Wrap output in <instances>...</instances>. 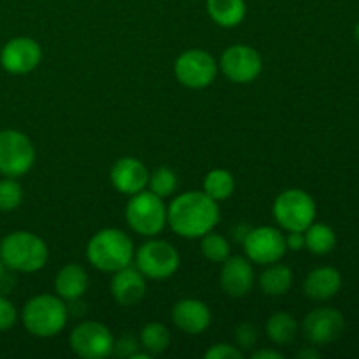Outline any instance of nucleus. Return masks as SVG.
<instances>
[{
	"label": "nucleus",
	"mask_w": 359,
	"mask_h": 359,
	"mask_svg": "<svg viewBox=\"0 0 359 359\" xmlns=\"http://www.w3.org/2000/svg\"><path fill=\"white\" fill-rule=\"evenodd\" d=\"M221 219L216 200L203 191H186L167 205V224L182 238H200L212 231Z\"/></svg>",
	"instance_id": "f257e3e1"
},
{
	"label": "nucleus",
	"mask_w": 359,
	"mask_h": 359,
	"mask_svg": "<svg viewBox=\"0 0 359 359\" xmlns=\"http://www.w3.org/2000/svg\"><path fill=\"white\" fill-rule=\"evenodd\" d=\"M86 258L100 272L114 273L130 266L135 258V248L128 235L119 228H104L90 238Z\"/></svg>",
	"instance_id": "f03ea898"
},
{
	"label": "nucleus",
	"mask_w": 359,
	"mask_h": 359,
	"mask_svg": "<svg viewBox=\"0 0 359 359\" xmlns=\"http://www.w3.org/2000/svg\"><path fill=\"white\" fill-rule=\"evenodd\" d=\"M48 258L49 251L46 242L32 231H11L0 241V259L14 272H39L46 266Z\"/></svg>",
	"instance_id": "7ed1b4c3"
},
{
	"label": "nucleus",
	"mask_w": 359,
	"mask_h": 359,
	"mask_svg": "<svg viewBox=\"0 0 359 359\" xmlns=\"http://www.w3.org/2000/svg\"><path fill=\"white\" fill-rule=\"evenodd\" d=\"M67 305L58 294H35L21 311V323L30 335L51 339L60 335L67 326Z\"/></svg>",
	"instance_id": "20e7f679"
},
{
	"label": "nucleus",
	"mask_w": 359,
	"mask_h": 359,
	"mask_svg": "<svg viewBox=\"0 0 359 359\" xmlns=\"http://www.w3.org/2000/svg\"><path fill=\"white\" fill-rule=\"evenodd\" d=\"M276 223L286 231H305L318 216L314 198L300 188L284 189L277 195L272 205Z\"/></svg>",
	"instance_id": "39448f33"
},
{
	"label": "nucleus",
	"mask_w": 359,
	"mask_h": 359,
	"mask_svg": "<svg viewBox=\"0 0 359 359\" xmlns=\"http://www.w3.org/2000/svg\"><path fill=\"white\" fill-rule=\"evenodd\" d=\"M125 216L128 226L142 237H156L167 226V205L149 189L130 196Z\"/></svg>",
	"instance_id": "423d86ee"
},
{
	"label": "nucleus",
	"mask_w": 359,
	"mask_h": 359,
	"mask_svg": "<svg viewBox=\"0 0 359 359\" xmlns=\"http://www.w3.org/2000/svg\"><path fill=\"white\" fill-rule=\"evenodd\" d=\"M133 262L137 263V270L146 279L165 280L170 279L179 270L181 256L170 242L151 237V241L137 249Z\"/></svg>",
	"instance_id": "0eeeda50"
},
{
	"label": "nucleus",
	"mask_w": 359,
	"mask_h": 359,
	"mask_svg": "<svg viewBox=\"0 0 359 359\" xmlns=\"http://www.w3.org/2000/svg\"><path fill=\"white\" fill-rule=\"evenodd\" d=\"M35 158V147L28 135L11 128L0 132V174L4 177L18 179L28 174Z\"/></svg>",
	"instance_id": "6e6552de"
},
{
	"label": "nucleus",
	"mask_w": 359,
	"mask_h": 359,
	"mask_svg": "<svg viewBox=\"0 0 359 359\" xmlns=\"http://www.w3.org/2000/svg\"><path fill=\"white\" fill-rule=\"evenodd\" d=\"M219 65L205 49H188L174 63V76L182 86L202 90L210 86L217 76Z\"/></svg>",
	"instance_id": "1a4fd4ad"
},
{
	"label": "nucleus",
	"mask_w": 359,
	"mask_h": 359,
	"mask_svg": "<svg viewBox=\"0 0 359 359\" xmlns=\"http://www.w3.org/2000/svg\"><path fill=\"white\" fill-rule=\"evenodd\" d=\"M245 258L256 265H270L280 262L287 252L286 238L276 226H258L245 231L242 238Z\"/></svg>",
	"instance_id": "9d476101"
},
{
	"label": "nucleus",
	"mask_w": 359,
	"mask_h": 359,
	"mask_svg": "<svg viewBox=\"0 0 359 359\" xmlns=\"http://www.w3.org/2000/svg\"><path fill=\"white\" fill-rule=\"evenodd\" d=\"M70 349L83 359H104L114 349L111 330L98 321H84L70 333Z\"/></svg>",
	"instance_id": "9b49d317"
},
{
	"label": "nucleus",
	"mask_w": 359,
	"mask_h": 359,
	"mask_svg": "<svg viewBox=\"0 0 359 359\" xmlns=\"http://www.w3.org/2000/svg\"><path fill=\"white\" fill-rule=\"evenodd\" d=\"M221 72L231 83L249 84L259 77L263 70V60L255 48L248 44H233L221 55Z\"/></svg>",
	"instance_id": "f8f14e48"
},
{
	"label": "nucleus",
	"mask_w": 359,
	"mask_h": 359,
	"mask_svg": "<svg viewBox=\"0 0 359 359\" xmlns=\"http://www.w3.org/2000/svg\"><path fill=\"white\" fill-rule=\"evenodd\" d=\"M346 328V319L333 307H318L305 316L302 333L311 346H326L339 339Z\"/></svg>",
	"instance_id": "ddd939ff"
},
{
	"label": "nucleus",
	"mask_w": 359,
	"mask_h": 359,
	"mask_svg": "<svg viewBox=\"0 0 359 359\" xmlns=\"http://www.w3.org/2000/svg\"><path fill=\"white\" fill-rule=\"evenodd\" d=\"M42 60V48L32 37H14L4 44L0 51V65L6 72L28 74L39 67Z\"/></svg>",
	"instance_id": "4468645a"
},
{
	"label": "nucleus",
	"mask_w": 359,
	"mask_h": 359,
	"mask_svg": "<svg viewBox=\"0 0 359 359\" xmlns=\"http://www.w3.org/2000/svg\"><path fill=\"white\" fill-rule=\"evenodd\" d=\"M111 182L114 189L121 195H137L147 189L149 170L140 160L133 156L119 158L111 168Z\"/></svg>",
	"instance_id": "2eb2a0df"
},
{
	"label": "nucleus",
	"mask_w": 359,
	"mask_h": 359,
	"mask_svg": "<svg viewBox=\"0 0 359 359\" xmlns=\"http://www.w3.org/2000/svg\"><path fill=\"white\" fill-rule=\"evenodd\" d=\"M219 283L228 297L242 298L249 294L255 286V270L245 256H230L223 262Z\"/></svg>",
	"instance_id": "dca6fc26"
},
{
	"label": "nucleus",
	"mask_w": 359,
	"mask_h": 359,
	"mask_svg": "<svg viewBox=\"0 0 359 359\" xmlns=\"http://www.w3.org/2000/svg\"><path fill=\"white\" fill-rule=\"evenodd\" d=\"M172 321L186 335H200L210 326L212 314L198 298H182L172 307Z\"/></svg>",
	"instance_id": "f3484780"
},
{
	"label": "nucleus",
	"mask_w": 359,
	"mask_h": 359,
	"mask_svg": "<svg viewBox=\"0 0 359 359\" xmlns=\"http://www.w3.org/2000/svg\"><path fill=\"white\" fill-rule=\"evenodd\" d=\"M146 277L132 265L112 273L111 293L112 298L123 307H135L146 297Z\"/></svg>",
	"instance_id": "a211bd4d"
},
{
	"label": "nucleus",
	"mask_w": 359,
	"mask_h": 359,
	"mask_svg": "<svg viewBox=\"0 0 359 359\" xmlns=\"http://www.w3.org/2000/svg\"><path fill=\"white\" fill-rule=\"evenodd\" d=\"M342 287V276L333 266H318L304 280V293L311 300L325 302L335 297Z\"/></svg>",
	"instance_id": "6ab92c4d"
},
{
	"label": "nucleus",
	"mask_w": 359,
	"mask_h": 359,
	"mask_svg": "<svg viewBox=\"0 0 359 359\" xmlns=\"http://www.w3.org/2000/svg\"><path fill=\"white\" fill-rule=\"evenodd\" d=\"M88 273L77 263L62 266L55 277V291L63 302H76L86 293Z\"/></svg>",
	"instance_id": "aec40b11"
},
{
	"label": "nucleus",
	"mask_w": 359,
	"mask_h": 359,
	"mask_svg": "<svg viewBox=\"0 0 359 359\" xmlns=\"http://www.w3.org/2000/svg\"><path fill=\"white\" fill-rule=\"evenodd\" d=\"M259 287L269 297H283L291 290L293 284V270L284 263H270L265 265V270L262 272L258 279Z\"/></svg>",
	"instance_id": "412c9836"
},
{
	"label": "nucleus",
	"mask_w": 359,
	"mask_h": 359,
	"mask_svg": "<svg viewBox=\"0 0 359 359\" xmlns=\"http://www.w3.org/2000/svg\"><path fill=\"white\" fill-rule=\"evenodd\" d=\"M210 20L223 28H235L244 21L248 7L244 0H207Z\"/></svg>",
	"instance_id": "4be33fe9"
},
{
	"label": "nucleus",
	"mask_w": 359,
	"mask_h": 359,
	"mask_svg": "<svg viewBox=\"0 0 359 359\" xmlns=\"http://www.w3.org/2000/svg\"><path fill=\"white\" fill-rule=\"evenodd\" d=\"M266 337L276 346H287L297 339L298 323L290 312H276L269 318L265 326Z\"/></svg>",
	"instance_id": "5701e85b"
},
{
	"label": "nucleus",
	"mask_w": 359,
	"mask_h": 359,
	"mask_svg": "<svg viewBox=\"0 0 359 359\" xmlns=\"http://www.w3.org/2000/svg\"><path fill=\"white\" fill-rule=\"evenodd\" d=\"M305 235V249L312 252V255L325 256L332 252L337 245V235L332 226L325 223H312L307 230L304 231Z\"/></svg>",
	"instance_id": "b1692460"
},
{
	"label": "nucleus",
	"mask_w": 359,
	"mask_h": 359,
	"mask_svg": "<svg viewBox=\"0 0 359 359\" xmlns=\"http://www.w3.org/2000/svg\"><path fill=\"white\" fill-rule=\"evenodd\" d=\"M202 191L217 203L230 198L235 191V177L231 172L224 168H214L203 177Z\"/></svg>",
	"instance_id": "393cba45"
},
{
	"label": "nucleus",
	"mask_w": 359,
	"mask_h": 359,
	"mask_svg": "<svg viewBox=\"0 0 359 359\" xmlns=\"http://www.w3.org/2000/svg\"><path fill=\"white\" fill-rule=\"evenodd\" d=\"M170 346V332L163 323H147L140 332V347L146 353L161 354L168 349Z\"/></svg>",
	"instance_id": "a878e982"
},
{
	"label": "nucleus",
	"mask_w": 359,
	"mask_h": 359,
	"mask_svg": "<svg viewBox=\"0 0 359 359\" xmlns=\"http://www.w3.org/2000/svg\"><path fill=\"white\" fill-rule=\"evenodd\" d=\"M200 251L202 256L210 263H223L231 256L230 242L219 233L209 231L203 237H200Z\"/></svg>",
	"instance_id": "bb28decb"
},
{
	"label": "nucleus",
	"mask_w": 359,
	"mask_h": 359,
	"mask_svg": "<svg viewBox=\"0 0 359 359\" xmlns=\"http://www.w3.org/2000/svg\"><path fill=\"white\" fill-rule=\"evenodd\" d=\"M177 174L168 167H158L153 174H149L147 189L158 195L160 198H168L177 189Z\"/></svg>",
	"instance_id": "cd10ccee"
},
{
	"label": "nucleus",
	"mask_w": 359,
	"mask_h": 359,
	"mask_svg": "<svg viewBox=\"0 0 359 359\" xmlns=\"http://www.w3.org/2000/svg\"><path fill=\"white\" fill-rule=\"evenodd\" d=\"M23 202V188L14 177L0 179V210L11 212Z\"/></svg>",
	"instance_id": "c85d7f7f"
},
{
	"label": "nucleus",
	"mask_w": 359,
	"mask_h": 359,
	"mask_svg": "<svg viewBox=\"0 0 359 359\" xmlns=\"http://www.w3.org/2000/svg\"><path fill=\"white\" fill-rule=\"evenodd\" d=\"M233 340L235 346L244 353V351H251L258 342V328L252 323H241L237 328L233 330Z\"/></svg>",
	"instance_id": "c756f323"
},
{
	"label": "nucleus",
	"mask_w": 359,
	"mask_h": 359,
	"mask_svg": "<svg viewBox=\"0 0 359 359\" xmlns=\"http://www.w3.org/2000/svg\"><path fill=\"white\" fill-rule=\"evenodd\" d=\"M205 359H242L244 353L235 344H214L209 351L203 354Z\"/></svg>",
	"instance_id": "7c9ffc66"
},
{
	"label": "nucleus",
	"mask_w": 359,
	"mask_h": 359,
	"mask_svg": "<svg viewBox=\"0 0 359 359\" xmlns=\"http://www.w3.org/2000/svg\"><path fill=\"white\" fill-rule=\"evenodd\" d=\"M18 321L16 307L7 298L0 297V333L13 328Z\"/></svg>",
	"instance_id": "2f4dec72"
},
{
	"label": "nucleus",
	"mask_w": 359,
	"mask_h": 359,
	"mask_svg": "<svg viewBox=\"0 0 359 359\" xmlns=\"http://www.w3.org/2000/svg\"><path fill=\"white\" fill-rule=\"evenodd\" d=\"M139 351V344L133 337H121L119 340H114V349L112 354L118 358H132Z\"/></svg>",
	"instance_id": "473e14b6"
},
{
	"label": "nucleus",
	"mask_w": 359,
	"mask_h": 359,
	"mask_svg": "<svg viewBox=\"0 0 359 359\" xmlns=\"http://www.w3.org/2000/svg\"><path fill=\"white\" fill-rule=\"evenodd\" d=\"M284 238H286L287 251H302L305 248L304 231H287V235H284Z\"/></svg>",
	"instance_id": "72a5a7b5"
},
{
	"label": "nucleus",
	"mask_w": 359,
	"mask_h": 359,
	"mask_svg": "<svg viewBox=\"0 0 359 359\" xmlns=\"http://www.w3.org/2000/svg\"><path fill=\"white\" fill-rule=\"evenodd\" d=\"M252 359H283L284 354L277 349H259L251 354Z\"/></svg>",
	"instance_id": "f704fd0d"
},
{
	"label": "nucleus",
	"mask_w": 359,
	"mask_h": 359,
	"mask_svg": "<svg viewBox=\"0 0 359 359\" xmlns=\"http://www.w3.org/2000/svg\"><path fill=\"white\" fill-rule=\"evenodd\" d=\"M297 356L300 359H318L319 356H321V353L316 349V346H311V347H307V349L298 351Z\"/></svg>",
	"instance_id": "c9c22d12"
},
{
	"label": "nucleus",
	"mask_w": 359,
	"mask_h": 359,
	"mask_svg": "<svg viewBox=\"0 0 359 359\" xmlns=\"http://www.w3.org/2000/svg\"><path fill=\"white\" fill-rule=\"evenodd\" d=\"M4 269H6V265H4L2 259H0V280L4 279Z\"/></svg>",
	"instance_id": "e433bc0d"
},
{
	"label": "nucleus",
	"mask_w": 359,
	"mask_h": 359,
	"mask_svg": "<svg viewBox=\"0 0 359 359\" xmlns=\"http://www.w3.org/2000/svg\"><path fill=\"white\" fill-rule=\"evenodd\" d=\"M354 35H356V39L359 41V23L356 25V28H354Z\"/></svg>",
	"instance_id": "4c0bfd02"
}]
</instances>
